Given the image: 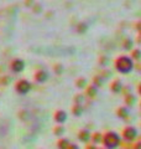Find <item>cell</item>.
<instances>
[{"instance_id":"cell-15","label":"cell","mask_w":141,"mask_h":149,"mask_svg":"<svg viewBox=\"0 0 141 149\" xmlns=\"http://www.w3.org/2000/svg\"><path fill=\"white\" fill-rule=\"evenodd\" d=\"M133 47H134V41H133V39H130V37L125 39L124 42H123V49L125 51H130Z\"/></svg>"},{"instance_id":"cell-13","label":"cell","mask_w":141,"mask_h":149,"mask_svg":"<svg viewBox=\"0 0 141 149\" xmlns=\"http://www.w3.org/2000/svg\"><path fill=\"white\" fill-rule=\"evenodd\" d=\"M72 113L74 117H81L82 113H83V107L82 104H79V103H76L73 107H72Z\"/></svg>"},{"instance_id":"cell-1","label":"cell","mask_w":141,"mask_h":149,"mask_svg":"<svg viewBox=\"0 0 141 149\" xmlns=\"http://www.w3.org/2000/svg\"><path fill=\"white\" fill-rule=\"evenodd\" d=\"M114 66H115V70L119 73L129 74L134 71L135 63H134V60L131 57H129V56H119V57L115 60Z\"/></svg>"},{"instance_id":"cell-21","label":"cell","mask_w":141,"mask_h":149,"mask_svg":"<svg viewBox=\"0 0 141 149\" xmlns=\"http://www.w3.org/2000/svg\"><path fill=\"white\" fill-rule=\"evenodd\" d=\"M88 30V25L87 24H79L78 27H77V31L79 34H84V32H87Z\"/></svg>"},{"instance_id":"cell-12","label":"cell","mask_w":141,"mask_h":149,"mask_svg":"<svg viewBox=\"0 0 141 149\" xmlns=\"http://www.w3.org/2000/svg\"><path fill=\"white\" fill-rule=\"evenodd\" d=\"M98 91H99V87H97L93 83V85L87 87V96L89 97V98H94V97L98 95Z\"/></svg>"},{"instance_id":"cell-3","label":"cell","mask_w":141,"mask_h":149,"mask_svg":"<svg viewBox=\"0 0 141 149\" xmlns=\"http://www.w3.org/2000/svg\"><path fill=\"white\" fill-rule=\"evenodd\" d=\"M32 90V83L29 80H19L15 85V91L21 96H26Z\"/></svg>"},{"instance_id":"cell-11","label":"cell","mask_w":141,"mask_h":149,"mask_svg":"<svg viewBox=\"0 0 141 149\" xmlns=\"http://www.w3.org/2000/svg\"><path fill=\"white\" fill-rule=\"evenodd\" d=\"M136 101H138V98H136V96L133 95V93H128V95H125V104H126V107L135 106Z\"/></svg>"},{"instance_id":"cell-5","label":"cell","mask_w":141,"mask_h":149,"mask_svg":"<svg viewBox=\"0 0 141 149\" xmlns=\"http://www.w3.org/2000/svg\"><path fill=\"white\" fill-rule=\"evenodd\" d=\"M10 70L14 73H20L25 70V61L21 58H14L10 63Z\"/></svg>"},{"instance_id":"cell-24","label":"cell","mask_w":141,"mask_h":149,"mask_svg":"<svg viewBox=\"0 0 141 149\" xmlns=\"http://www.w3.org/2000/svg\"><path fill=\"white\" fill-rule=\"evenodd\" d=\"M100 63L103 65V66H106V63H108V58H106V57H100Z\"/></svg>"},{"instance_id":"cell-6","label":"cell","mask_w":141,"mask_h":149,"mask_svg":"<svg viewBox=\"0 0 141 149\" xmlns=\"http://www.w3.org/2000/svg\"><path fill=\"white\" fill-rule=\"evenodd\" d=\"M50 74L47 71H45V70H40V71H37L35 73V81L37 83H45L47 80H48Z\"/></svg>"},{"instance_id":"cell-9","label":"cell","mask_w":141,"mask_h":149,"mask_svg":"<svg viewBox=\"0 0 141 149\" xmlns=\"http://www.w3.org/2000/svg\"><path fill=\"white\" fill-rule=\"evenodd\" d=\"M116 116L119 118L121 119H126L130 116V109H129V107H126V106H123V107H119L116 111Z\"/></svg>"},{"instance_id":"cell-2","label":"cell","mask_w":141,"mask_h":149,"mask_svg":"<svg viewBox=\"0 0 141 149\" xmlns=\"http://www.w3.org/2000/svg\"><path fill=\"white\" fill-rule=\"evenodd\" d=\"M103 146H104L106 149H116L120 147L121 143V137L116 132H106L102 138Z\"/></svg>"},{"instance_id":"cell-10","label":"cell","mask_w":141,"mask_h":149,"mask_svg":"<svg viewBox=\"0 0 141 149\" xmlns=\"http://www.w3.org/2000/svg\"><path fill=\"white\" fill-rule=\"evenodd\" d=\"M123 88H124L123 82H121L120 80H115V81L110 85V91H111L113 93H115V95L120 93L121 91H123Z\"/></svg>"},{"instance_id":"cell-20","label":"cell","mask_w":141,"mask_h":149,"mask_svg":"<svg viewBox=\"0 0 141 149\" xmlns=\"http://www.w3.org/2000/svg\"><path fill=\"white\" fill-rule=\"evenodd\" d=\"M104 78H103L102 76H97V77H94V81H93V83L97 87H100V86H103V83H104Z\"/></svg>"},{"instance_id":"cell-18","label":"cell","mask_w":141,"mask_h":149,"mask_svg":"<svg viewBox=\"0 0 141 149\" xmlns=\"http://www.w3.org/2000/svg\"><path fill=\"white\" fill-rule=\"evenodd\" d=\"M69 143H70V142L68 141V139H59L58 143H57V147H58L59 149H67Z\"/></svg>"},{"instance_id":"cell-22","label":"cell","mask_w":141,"mask_h":149,"mask_svg":"<svg viewBox=\"0 0 141 149\" xmlns=\"http://www.w3.org/2000/svg\"><path fill=\"white\" fill-rule=\"evenodd\" d=\"M62 71H63V66H62V65H56V66H55V72L57 74H61V73H62Z\"/></svg>"},{"instance_id":"cell-19","label":"cell","mask_w":141,"mask_h":149,"mask_svg":"<svg viewBox=\"0 0 141 149\" xmlns=\"http://www.w3.org/2000/svg\"><path fill=\"white\" fill-rule=\"evenodd\" d=\"M131 58L136 60V61H139V60L141 58V50H140V49L133 50V52H131Z\"/></svg>"},{"instance_id":"cell-8","label":"cell","mask_w":141,"mask_h":149,"mask_svg":"<svg viewBox=\"0 0 141 149\" xmlns=\"http://www.w3.org/2000/svg\"><path fill=\"white\" fill-rule=\"evenodd\" d=\"M91 136L92 134L88 129H82V130H79V133H78V139H79V142H82V143H88L91 141Z\"/></svg>"},{"instance_id":"cell-16","label":"cell","mask_w":141,"mask_h":149,"mask_svg":"<svg viewBox=\"0 0 141 149\" xmlns=\"http://www.w3.org/2000/svg\"><path fill=\"white\" fill-rule=\"evenodd\" d=\"M64 132H66V129H64V127H63L62 124L56 125L55 129H53V134H55L56 137H62L63 134H64Z\"/></svg>"},{"instance_id":"cell-25","label":"cell","mask_w":141,"mask_h":149,"mask_svg":"<svg viewBox=\"0 0 141 149\" xmlns=\"http://www.w3.org/2000/svg\"><path fill=\"white\" fill-rule=\"evenodd\" d=\"M67 149H78V146H74L73 143H69L68 144V148Z\"/></svg>"},{"instance_id":"cell-23","label":"cell","mask_w":141,"mask_h":149,"mask_svg":"<svg viewBox=\"0 0 141 149\" xmlns=\"http://www.w3.org/2000/svg\"><path fill=\"white\" fill-rule=\"evenodd\" d=\"M84 101V98H83V96L82 95H77L76 97H74V102L76 103H79V104H82V102Z\"/></svg>"},{"instance_id":"cell-17","label":"cell","mask_w":141,"mask_h":149,"mask_svg":"<svg viewBox=\"0 0 141 149\" xmlns=\"http://www.w3.org/2000/svg\"><path fill=\"white\" fill-rule=\"evenodd\" d=\"M91 138H92V141H93V143H95V144H98V143H102V138H103V134L102 133H94V134H92L91 136Z\"/></svg>"},{"instance_id":"cell-4","label":"cell","mask_w":141,"mask_h":149,"mask_svg":"<svg viewBox=\"0 0 141 149\" xmlns=\"http://www.w3.org/2000/svg\"><path fill=\"white\" fill-rule=\"evenodd\" d=\"M139 136V132H138V129H136L135 127H133V125H129V127H126L124 128L123 130V138H124V141L126 142H134L136 138H138Z\"/></svg>"},{"instance_id":"cell-14","label":"cell","mask_w":141,"mask_h":149,"mask_svg":"<svg viewBox=\"0 0 141 149\" xmlns=\"http://www.w3.org/2000/svg\"><path fill=\"white\" fill-rule=\"evenodd\" d=\"M87 83H88V81H87L86 77H79L76 81V87L79 88V90H83V88L87 87Z\"/></svg>"},{"instance_id":"cell-7","label":"cell","mask_w":141,"mask_h":149,"mask_svg":"<svg viewBox=\"0 0 141 149\" xmlns=\"http://www.w3.org/2000/svg\"><path fill=\"white\" fill-rule=\"evenodd\" d=\"M67 118H68V116H67V113H66L64 111H57L55 113V122L56 123H58V124H63L66 120H67Z\"/></svg>"}]
</instances>
